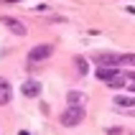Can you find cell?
Segmentation results:
<instances>
[{
    "label": "cell",
    "mask_w": 135,
    "mask_h": 135,
    "mask_svg": "<svg viewBox=\"0 0 135 135\" xmlns=\"http://www.w3.org/2000/svg\"><path fill=\"white\" fill-rule=\"evenodd\" d=\"M128 79H130V82H135V71H130V76H128Z\"/></svg>",
    "instance_id": "13"
},
{
    "label": "cell",
    "mask_w": 135,
    "mask_h": 135,
    "mask_svg": "<svg viewBox=\"0 0 135 135\" xmlns=\"http://www.w3.org/2000/svg\"><path fill=\"white\" fill-rule=\"evenodd\" d=\"M122 64H130V66H135V54H122Z\"/></svg>",
    "instance_id": "10"
},
{
    "label": "cell",
    "mask_w": 135,
    "mask_h": 135,
    "mask_svg": "<svg viewBox=\"0 0 135 135\" xmlns=\"http://www.w3.org/2000/svg\"><path fill=\"white\" fill-rule=\"evenodd\" d=\"M59 120H61L64 128H76V125L84 120V107L82 105H69L66 110L59 115Z\"/></svg>",
    "instance_id": "1"
},
{
    "label": "cell",
    "mask_w": 135,
    "mask_h": 135,
    "mask_svg": "<svg viewBox=\"0 0 135 135\" xmlns=\"http://www.w3.org/2000/svg\"><path fill=\"white\" fill-rule=\"evenodd\" d=\"M107 135H122L120 128H107Z\"/></svg>",
    "instance_id": "12"
},
{
    "label": "cell",
    "mask_w": 135,
    "mask_h": 135,
    "mask_svg": "<svg viewBox=\"0 0 135 135\" xmlns=\"http://www.w3.org/2000/svg\"><path fill=\"white\" fill-rule=\"evenodd\" d=\"M21 92L26 94V97H38L41 94V82H36V79H26L21 87Z\"/></svg>",
    "instance_id": "7"
},
{
    "label": "cell",
    "mask_w": 135,
    "mask_h": 135,
    "mask_svg": "<svg viewBox=\"0 0 135 135\" xmlns=\"http://www.w3.org/2000/svg\"><path fill=\"white\" fill-rule=\"evenodd\" d=\"M66 99H69V105H82V92H76V89H71V92H69V94H66Z\"/></svg>",
    "instance_id": "9"
},
{
    "label": "cell",
    "mask_w": 135,
    "mask_h": 135,
    "mask_svg": "<svg viewBox=\"0 0 135 135\" xmlns=\"http://www.w3.org/2000/svg\"><path fill=\"white\" fill-rule=\"evenodd\" d=\"M76 69H79L82 74H87V61H84V59H76Z\"/></svg>",
    "instance_id": "11"
},
{
    "label": "cell",
    "mask_w": 135,
    "mask_h": 135,
    "mask_svg": "<svg viewBox=\"0 0 135 135\" xmlns=\"http://www.w3.org/2000/svg\"><path fill=\"white\" fill-rule=\"evenodd\" d=\"M51 54H54V46L51 44H38V46H33V49L28 51V61H31V64H36V61H46Z\"/></svg>",
    "instance_id": "2"
},
{
    "label": "cell",
    "mask_w": 135,
    "mask_h": 135,
    "mask_svg": "<svg viewBox=\"0 0 135 135\" xmlns=\"http://www.w3.org/2000/svg\"><path fill=\"white\" fill-rule=\"evenodd\" d=\"M94 74H97V79L99 82H105V84H110V82H115V79H120V69L117 66H97V71H94Z\"/></svg>",
    "instance_id": "5"
},
{
    "label": "cell",
    "mask_w": 135,
    "mask_h": 135,
    "mask_svg": "<svg viewBox=\"0 0 135 135\" xmlns=\"http://www.w3.org/2000/svg\"><path fill=\"white\" fill-rule=\"evenodd\" d=\"M10 99H13V87H10L8 79L0 76V105H8Z\"/></svg>",
    "instance_id": "8"
},
{
    "label": "cell",
    "mask_w": 135,
    "mask_h": 135,
    "mask_svg": "<svg viewBox=\"0 0 135 135\" xmlns=\"http://www.w3.org/2000/svg\"><path fill=\"white\" fill-rule=\"evenodd\" d=\"M112 105L122 110L125 115H135V94H115Z\"/></svg>",
    "instance_id": "3"
},
{
    "label": "cell",
    "mask_w": 135,
    "mask_h": 135,
    "mask_svg": "<svg viewBox=\"0 0 135 135\" xmlns=\"http://www.w3.org/2000/svg\"><path fill=\"white\" fill-rule=\"evenodd\" d=\"M97 66H120L122 64V54H94Z\"/></svg>",
    "instance_id": "6"
},
{
    "label": "cell",
    "mask_w": 135,
    "mask_h": 135,
    "mask_svg": "<svg viewBox=\"0 0 135 135\" xmlns=\"http://www.w3.org/2000/svg\"><path fill=\"white\" fill-rule=\"evenodd\" d=\"M0 23L5 26L10 33H15V36H26L28 33V28H26V23L18 21V18H10V15H0Z\"/></svg>",
    "instance_id": "4"
},
{
    "label": "cell",
    "mask_w": 135,
    "mask_h": 135,
    "mask_svg": "<svg viewBox=\"0 0 135 135\" xmlns=\"http://www.w3.org/2000/svg\"><path fill=\"white\" fill-rule=\"evenodd\" d=\"M130 89H133V92H135V82H130Z\"/></svg>",
    "instance_id": "14"
}]
</instances>
